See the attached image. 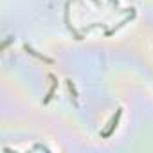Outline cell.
Masks as SVG:
<instances>
[{
	"label": "cell",
	"mask_w": 153,
	"mask_h": 153,
	"mask_svg": "<svg viewBox=\"0 0 153 153\" xmlns=\"http://www.w3.org/2000/svg\"><path fill=\"white\" fill-rule=\"evenodd\" d=\"M121 114H123V108H117V114L114 115V119H112V123H110V128H108L106 131H101V137H103V139H106V137H110V135L114 133V130H115V126H117V123H119Z\"/></svg>",
	"instance_id": "obj_1"
},
{
	"label": "cell",
	"mask_w": 153,
	"mask_h": 153,
	"mask_svg": "<svg viewBox=\"0 0 153 153\" xmlns=\"http://www.w3.org/2000/svg\"><path fill=\"white\" fill-rule=\"evenodd\" d=\"M24 49H25V52H29L31 56H34V58H38V59H42V61H45V63H49V65H52V63H54L51 58H47V56H43V54L36 52V51H34L33 47H29V45H24Z\"/></svg>",
	"instance_id": "obj_2"
},
{
	"label": "cell",
	"mask_w": 153,
	"mask_h": 153,
	"mask_svg": "<svg viewBox=\"0 0 153 153\" xmlns=\"http://www.w3.org/2000/svg\"><path fill=\"white\" fill-rule=\"evenodd\" d=\"M49 78L52 79V87H51V90H49V94L45 96V99H43V105H47L51 99H52V96H54V92H56V87H58V81H56V78H54V76L52 74H49Z\"/></svg>",
	"instance_id": "obj_3"
},
{
	"label": "cell",
	"mask_w": 153,
	"mask_h": 153,
	"mask_svg": "<svg viewBox=\"0 0 153 153\" xmlns=\"http://www.w3.org/2000/svg\"><path fill=\"white\" fill-rule=\"evenodd\" d=\"M67 87H68V90H70V94H72V99H74V105L78 106L79 103H78V92H76V87H74V83L70 81V79H67Z\"/></svg>",
	"instance_id": "obj_4"
}]
</instances>
